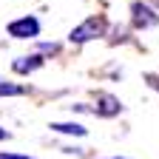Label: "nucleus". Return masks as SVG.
<instances>
[{
    "mask_svg": "<svg viewBox=\"0 0 159 159\" xmlns=\"http://www.w3.org/2000/svg\"><path fill=\"white\" fill-rule=\"evenodd\" d=\"M105 29H108V20H105L102 14H91V17H85L80 26H74V29L68 31V43H74V46L91 43V40H97V37H105Z\"/></svg>",
    "mask_w": 159,
    "mask_h": 159,
    "instance_id": "nucleus-1",
    "label": "nucleus"
},
{
    "mask_svg": "<svg viewBox=\"0 0 159 159\" xmlns=\"http://www.w3.org/2000/svg\"><path fill=\"white\" fill-rule=\"evenodd\" d=\"M131 23L136 31H148V29H156L159 26V14L151 3L145 0H134L131 3Z\"/></svg>",
    "mask_w": 159,
    "mask_h": 159,
    "instance_id": "nucleus-2",
    "label": "nucleus"
},
{
    "mask_svg": "<svg viewBox=\"0 0 159 159\" xmlns=\"http://www.w3.org/2000/svg\"><path fill=\"white\" fill-rule=\"evenodd\" d=\"M6 34L14 40H37L40 37V20L34 14H23L6 26Z\"/></svg>",
    "mask_w": 159,
    "mask_h": 159,
    "instance_id": "nucleus-3",
    "label": "nucleus"
},
{
    "mask_svg": "<svg viewBox=\"0 0 159 159\" xmlns=\"http://www.w3.org/2000/svg\"><path fill=\"white\" fill-rule=\"evenodd\" d=\"M97 105L91 108L97 116H105V119H111V116H116V114H122V102H119V97H114V94H108V91H97Z\"/></svg>",
    "mask_w": 159,
    "mask_h": 159,
    "instance_id": "nucleus-4",
    "label": "nucleus"
},
{
    "mask_svg": "<svg viewBox=\"0 0 159 159\" xmlns=\"http://www.w3.org/2000/svg\"><path fill=\"white\" fill-rule=\"evenodd\" d=\"M43 63H46V57H40V54H23V57L11 60V71L14 74H31L37 68H43Z\"/></svg>",
    "mask_w": 159,
    "mask_h": 159,
    "instance_id": "nucleus-5",
    "label": "nucleus"
},
{
    "mask_svg": "<svg viewBox=\"0 0 159 159\" xmlns=\"http://www.w3.org/2000/svg\"><path fill=\"white\" fill-rule=\"evenodd\" d=\"M54 134H66V136H85L88 128L85 125H80V122H51L48 125Z\"/></svg>",
    "mask_w": 159,
    "mask_h": 159,
    "instance_id": "nucleus-6",
    "label": "nucleus"
},
{
    "mask_svg": "<svg viewBox=\"0 0 159 159\" xmlns=\"http://www.w3.org/2000/svg\"><path fill=\"white\" fill-rule=\"evenodd\" d=\"M23 94H26V88H23V85L0 80V97H23Z\"/></svg>",
    "mask_w": 159,
    "mask_h": 159,
    "instance_id": "nucleus-7",
    "label": "nucleus"
},
{
    "mask_svg": "<svg viewBox=\"0 0 159 159\" xmlns=\"http://www.w3.org/2000/svg\"><path fill=\"white\" fill-rule=\"evenodd\" d=\"M57 51H60L57 43H40V51H37V54L43 57V54H57Z\"/></svg>",
    "mask_w": 159,
    "mask_h": 159,
    "instance_id": "nucleus-8",
    "label": "nucleus"
},
{
    "mask_svg": "<svg viewBox=\"0 0 159 159\" xmlns=\"http://www.w3.org/2000/svg\"><path fill=\"white\" fill-rule=\"evenodd\" d=\"M145 83H148L153 91H159V77H156V74H145Z\"/></svg>",
    "mask_w": 159,
    "mask_h": 159,
    "instance_id": "nucleus-9",
    "label": "nucleus"
},
{
    "mask_svg": "<svg viewBox=\"0 0 159 159\" xmlns=\"http://www.w3.org/2000/svg\"><path fill=\"white\" fill-rule=\"evenodd\" d=\"M0 159H34L29 153H0Z\"/></svg>",
    "mask_w": 159,
    "mask_h": 159,
    "instance_id": "nucleus-10",
    "label": "nucleus"
},
{
    "mask_svg": "<svg viewBox=\"0 0 159 159\" xmlns=\"http://www.w3.org/2000/svg\"><path fill=\"white\" fill-rule=\"evenodd\" d=\"M3 139H9V131H6V128H0V142H3Z\"/></svg>",
    "mask_w": 159,
    "mask_h": 159,
    "instance_id": "nucleus-11",
    "label": "nucleus"
},
{
    "mask_svg": "<svg viewBox=\"0 0 159 159\" xmlns=\"http://www.w3.org/2000/svg\"><path fill=\"white\" fill-rule=\"evenodd\" d=\"M111 159H128V156H111Z\"/></svg>",
    "mask_w": 159,
    "mask_h": 159,
    "instance_id": "nucleus-12",
    "label": "nucleus"
},
{
    "mask_svg": "<svg viewBox=\"0 0 159 159\" xmlns=\"http://www.w3.org/2000/svg\"><path fill=\"white\" fill-rule=\"evenodd\" d=\"M151 3H156V6H159V0H151Z\"/></svg>",
    "mask_w": 159,
    "mask_h": 159,
    "instance_id": "nucleus-13",
    "label": "nucleus"
}]
</instances>
